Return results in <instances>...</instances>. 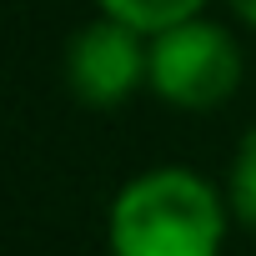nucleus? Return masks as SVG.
<instances>
[{"mask_svg": "<svg viewBox=\"0 0 256 256\" xmlns=\"http://www.w3.org/2000/svg\"><path fill=\"white\" fill-rule=\"evenodd\" d=\"M241 86V50L236 40L191 16L151 36V90L181 110H211Z\"/></svg>", "mask_w": 256, "mask_h": 256, "instance_id": "nucleus-2", "label": "nucleus"}, {"mask_svg": "<svg viewBox=\"0 0 256 256\" xmlns=\"http://www.w3.org/2000/svg\"><path fill=\"white\" fill-rule=\"evenodd\" d=\"M231 206H236V216L256 231V126L241 136L236 161H231Z\"/></svg>", "mask_w": 256, "mask_h": 256, "instance_id": "nucleus-5", "label": "nucleus"}, {"mask_svg": "<svg viewBox=\"0 0 256 256\" xmlns=\"http://www.w3.org/2000/svg\"><path fill=\"white\" fill-rule=\"evenodd\" d=\"M226 211L211 181L181 166L146 171L110 206L116 256H221Z\"/></svg>", "mask_w": 256, "mask_h": 256, "instance_id": "nucleus-1", "label": "nucleus"}, {"mask_svg": "<svg viewBox=\"0 0 256 256\" xmlns=\"http://www.w3.org/2000/svg\"><path fill=\"white\" fill-rule=\"evenodd\" d=\"M96 6H100L106 16L126 20V26L156 36V30H166V26H181V20L201 16L206 0H96Z\"/></svg>", "mask_w": 256, "mask_h": 256, "instance_id": "nucleus-4", "label": "nucleus"}, {"mask_svg": "<svg viewBox=\"0 0 256 256\" xmlns=\"http://www.w3.org/2000/svg\"><path fill=\"white\" fill-rule=\"evenodd\" d=\"M66 80L96 110L120 106L141 80H151L146 30H136V26H126V20L100 10V20H90L86 30L70 36V46H66Z\"/></svg>", "mask_w": 256, "mask_h": 256, "instance_id": "nucleus-3", "label": "nucleus"}, {"mask_svg": "<svg viewBox=\"0 0 256 256\" xmlns=\"http://www.w3.org/2000/svg\"><path fill=\"white\" fill-rule=\"evenodd\" d=\"M226 6L236 10V20H246V26L256 30V0H226Z\"/></svg>", "mask_w": 256, "mask_h": 256, "instance_id": "nucleus-6", "label": "nucleus"}]
</instances>
